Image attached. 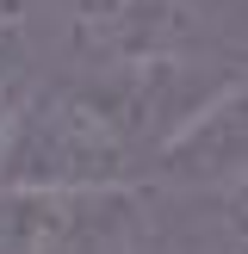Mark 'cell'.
I'll use <instances>...</instances> for the list:
<instances>
[{"label":"cell","mask_w":248,"mask_h":254,"mask_svg":"<svg viewBox=\"0 0 248 254\" xmlns=\"http://www.w3.org/2000/svg\"><path fill=\"white\" fill-rule=\"evenodd\" d=\"M149 161H155L168 180L236 192V186H242V81H230L223 93H211Z\"/></svg>","instance_id":"obj_2"},{"label":"cell","mask_w":248,"mask_h":254,"mask_svg":"<svg viewBox=\"0 0 248 254\" xmlns=\"http://www.w3.org/2000/svg\"><path fill=\"white\" fill-rule=\"evenodd\" d=\"M6 124H12V93H6V81H0V149H6Z\"/></svg>","instance_id":"obj_3"},{"label":"cell","mask_w":248,"mask_h":254,"mask_svg":"<svg viewBox=\"0 0 248 254\" xmlns=\"http://www.w3.org/2000/svg\"><path fill=\"white\" fill-rule=\"evenodd\" d=\"M143 149L118 130L93 81H50L12 106L0 186L19 192H124L143 168Z\"/></svg>","instance_id":"obj_1"}]
</instances>
